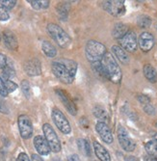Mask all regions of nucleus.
Wrapping results in <instances>:
<instances>
[{"instance_id": "cd10ccee", "label": "nucleus", "mask_w": 157, "mask_h": 161, "mask_svg": "<svg viewBox=\"0 0 157 161\" xmlns=\"http://www.w3.org/2000/svg\"><path fill=\"white\" fill-rule=\"evenodd\" d=\"M16 74H15V70L14 69L10 66H6L3 69H2V78L3 80H10L12 79L13 77H15Z\"/></svg>"}, {"instance_id": "58836bf2", "label": "nucleus", "mask_w": 157, "mask_h": 161, "mask_svg": "<svg viewBox=\"0 0 157 161\" xmlns=\"http://www.w3.org/2000/svg\"><path fill=\"white\" fill-rule=\"evenodd\" d=\"M17 161H31L25 153H20L17 158Z\"/></svg>"}, {"instance_id": "a18cd8bd", "label": "nucleus", "mask_w": 157, "mask_h": 161, "mask_svg": "<svg viewBox=\"0 0 157 161\" xmlns=\"http://www.w3.org/2000/svg\"><path fill=\"white\" fill-rule=\"evenodd\" d=\"M52 161H62V160L59 158H54V159H52Z\"/></svg>"}, {"instance_id": "49530a36", "label": "nucleus", "mask_w": 157, "mask_h": 161, "mask_svg": "<svg viewBox=\"0 0 157 161\" xmlns=\"http://www.w3.org/2000/svg\"><path fill=\"white\" fill-rule=\"evenodd\" d=\"M155 125H156V127H157V122L155 123Z\"/></svg>"}, {"instance_id": "c03bdc74", "label": "nucleus", "mask_w": 157, "mask_h": 161, "mask_svg": "<svg viewBox=\"0 0 157 161\" xmlns=\"http://www.w3.org/2000/svg\"><path fill=\"white\" fill-rule=\"evenodd\" d=\"M152 140H153L154 142L157 143V133H154V134L152 135Z\"/></svg>"}, {"instance_id": "20e7f679", "label": "nucleus", "mask_w": 157, "mask_h": 161, "mask_svg": "<svg viewBox=\"0 0 157 161\" xmlns=\"http://www.w3.org/2000/svg\"><path fill=\"white\" fill-rule=\"evenodd\" d=\"M52 71L54 75L58 78L62 83L64 84H71L74 80V75L67 69L65 65H63L61 62L56 61L52 63L51 66Z\"/></svg>"}, {"instance_id": "b1692460", "label": "nucleus", "mask_w": 157, "mask_h": 161, "mask_svg": "<svg viewBox=\"0 0 157 161\" xmlns=\"http://www.w3.org/2000/svg\"><path fill=\"white\" fill-rule=\"evenodd\" d=\"M93 113H94V116L95 117L96 119L100 120V122H103L105 123L104 121H107L108 120V115H107V112L106 110L101 107V106H95L93 110Z\"/></svg>"}, {"instance_id": "6e6552de", "label": "nucleus", "mask_w": 157, "mask_h": 161, "mask_svg": "<svg viewBox=\"0 0 157 161\" xmlns=\"http://www.w3.org/2000/svg\"><path fill=\"white\" fill-rule=\"evenodd\" d=\"M118 139L121 147L126 152H133L135 150L136 144L133 139L129 136L126 129L122 126H119L118 128Z\"/></svg>"}, {"instance_id": "39448f33", "label": "nucleus", "mask_w": 157, "mask_h": 161, "mask_svg": "<svg viewBox=\"0 0 157 161\" xmlns=\"http://www.w3.org/2000/svg\"><path fill=\"white\" fill-rule=\"evenodd\" d=\"M42 131H44L45 138L49 145L50 150L53 153H59L61 151V143L53 127L49 124H45L42 125Z\"/></svg>"}, {"instance_id": "9b49d317", "label": "nucleus", "mask_w": 157, "mask_h": 161, "mask_svg": "<svg viewBox=\"0 0 157 161\" xmlns=\"http://www.w3.org/2000/svg\"><path fill=\"white\" fill-rule=\"evenodd\" d=\"M154 43H155L154 37L149 32H143L138 40V45L142 49V51L144 52H149V50H151L152 47H154Z\"/></svg>"}, {"instance_id": "c85d7f7f", "label": "nucleus", "mask_w": 157, "mask_h": 161, "mask_svg": "<svg viewBox=\"0 0 157 161\" xmlns=\"http://www.w3.org/2000/svg\"><path fill=\"white\" fill-rule=\"evenodd\" d=\"M137 23L141 28H148L151 24V19L149 16H140L137 19Z\"/></svg>"}, {"instance_id": "f3484780", "label": "nucleus", "mask_w": 157, "mask_h": 161, "mask_svg": "<svg viewBox=\"0 0 157 161\" xmlns=\"http://www.w3.org/2000/svg\"><path fill=\"white\" fill-rule=\"evenodd\" d=\"M94 150H95V155L100 161H111V157H110L108 151L101 144H99L98 142L95 141L94 142Z\"/></svg>"}, {"instance_id": "6ab92c4d", "label": "nucleus", "mask_w": 157, "mask_h": 161, "mask_svg": "<svg viewBox=\"0 0 157 161\" xmlns=\"http://www.w3.org/2000/svg\"><path fill=\"white\" fill-rule=\"evenodd\" d=\"M128 32V27L123 24V23H117L113 28L112 31V35L113 37L117 39V40H121L126 33Z\"/></svg>"}, {"instance_id": "7c9ffc66", "label": "nucleus", "mask_w": 157, "mask_h": 161, "mask_svg": "<svg viewBox=\"0 0 157 161\" xmlns=\"http://www.w3.org/2000/svg\"><path fill=\"white\" fill-rule=\"evenodd\" d=\"M0 4H1V6L5 7L7 10H11L16 6L17 1L16 0H0Z\"/></svg>"}, {"instance_id": "f704fd0d", "label": "nucleus", "mask_w": 157, "mask_h": 161, "mask_svg": "<svg viewBox=\"0 0 157 161\" xmlns=\"http://www.w3.org/2000/svg\"><path fill=\"white\" fill-rule=\"evenodd\" d=\"M0 113L9 114V109L7 107V104H6V102L4 101L2 96H0Z\"/></svg>"}, {"instance_id": "4c0bfd02", "label": "nucleus", "mask_w": 157, "mask_h": 161, "mask_svg": "<svg viewBox=\"0 0 157 161\" xmlns=\"http://www.w3.org/2000/svg\"><path fill=\"white\" fill-rule=\"evenodd\" d=\"M7 66V57L5 54L0 53V69H3Z\"/></svg>"}, {"instance_id": "4be33fe9", "label": "nucleus", "mask_w": 157, "mask_h": 161, "mask_svg": "<svg viewBox=\"0 0 157 161\" xmlns=\"http://www.w3.org/2000/svg\"><path fill=\"white\" fill-rule=\"evenodd\" d=\"M27 2L32 6V8L36 11L46 10L49 7V1L48 0H28Z\"/></svg>"}, {"instance_id": "ea45409f", "label": "nucleus", "mask_w": 157, "mask_h": 161, "mask_svg": "<svg viewBox=\"0 0 157 161\" xmlns=\"http://www.w3.org/2000/svg\"><path fill=\"white\" fill-rule=\"evenodd\" d=\"M124 160L125 161H140L139 158H137L136 156H133V155H127V156H125Z\"/></svg>"}, {"instance_id": "de8ad7c7", "label": "nucleus", "mask_w": 157, "mask_h": 161, "mask_svg": "<svg viewBox=\"0 0 157 161\" xmlns=\"http://www.w3.org/2000/svg\"><path fill=\"white\" fill-rule=\"evenodd\" d=\"M0 39H1V37H0Z\"/></svg>"}, {"instance_id": "f8f14e48", "label": "nucleus", "mask_w": 157, "mask_h": 161, "mask_svg": "<svg viewBox=\"0 0 157 161\" xmlns=\"http://www.w3.org/2000/svg\"><path fill=\"white\" fill-rule=\"evenodd\" d=\"M56 94L60 97L64 106L67 108V110L69 112V114L73 115V116H75L77 114V107H76L74 102L73 101V99L68 97V93H66L65 91L59 89V90H56Z\"/></svg>"}, {"instance_id": "4468645a", "label": "nucleus", "mask_w": 157, "mask_h": 161, "mask_svg": "<svg viewBox=\"0 0 157 161\" xmlns=\"http://www.w3.org/2000/svg\"><path fill=\"white\" fill-rule=\"evenodd\" d=\"M95 129L97 131L98 135L100 136V138L107 144H111L114 140L113 134L111 132V129L107 125L106 123L103 122H98L95 125Z\"/></svg>"}, {"instance_id": "a19ab883", "label": "nucleus", "mask_w": 157, "mask_h": 161, "mask_svg": "<svg viewBox=\"0 0 157 161\" xmlns=\"http://www.w3.org/2000/svg\"><path fill=\"white\" fill-rule=\"evenodd\" d=\"M68 161H81V159L77 154H71L68 158Z\"/></svg>"}, {"instance_id": "393cba45", "label": "nucleus", "mask_w": 157, "mask_h": 161, "mask_svg": "<svg viewBox=\"0 0 157 161\" xmlns=\"http://www.w3.org/2000/svg\"><path fill=\"white\" fill-rule=\"evenodd\" d=\"M68 9H69V5H68V3H66V2L60 3L58 6H57V13H58L59 17L62 20H67Z\"/></svg>"}, {"instance_id": "bb28decb", "label": "nucleus", "mask_w": 157, "mask_h": 161, "mask_svg": "<svg viewBox=\"0 0 157 161\" xmlns=\"http://www.w3.org/2000/svg\"><path fill=\"white\" fill-rule=\"evenodd\" d=\"M145 148H146L147 153L149 155H152V156L157 157V143L156 142H154L153 140L148 142L146 144V146H145Z\"/></svg>"}, {"instance_id": "c9c22d12", "label": "nucleus", "mask_w": 157, "mask_h": 161, "mask_svg": "<svg viewBox=\"0 0 157 161\" xmlns=\"http://www.w3.org/2000/svg\"><path fill=\"white\" fill-rule=\"evenodd\" d=\"M137 99L139 100L140 103H142L143 105H147L150 103V98L149 97H147L146 95H139L137 97Z\"/></svg>"}, {"instance_id": "5701e85b", "label": "nucleus", "mask_w": 157, "mask_h": 161, "mask_svg": "<svg viewBox=\"0 0 157 161\" xmlns=\"http://www.w3.org/2000/svg\"><path fill=\"white\" fill-rule=\"evenodd\" d=\"M78 148L86 156H91L92 153V149H91V144L88 140L86 139H79L78 142Z\"/></svg>"}, {"instance_id": "9d476101", "label": "nucleus", "mask_w": 157, "mask_h": 161, "mask_svg": "<svg viewBox=\"0 0 157 161\" xmlns=\"http://www.w3.org/2000/svg\"><path fill=\"white\" fill-rule=\"evenodd\" d=\"M103 8L106 12L114 17H122L125 13L124 1L122 0H113V1H104Z\"/></svg>"}, {"instance_id": "f03ea898", "label": "nucleus", "mask_w": 157, "mask_h": 161, "mask_svg": "<svg viewBox=\"0 0 157 161\" xmlns=\"http://www.w3.org/2000/svg\"><path fill=\"white\" fill-rule=\"evenodd\" d=\"M85 52H86L87 59L92 64L96 62H101L102 58L106 54L107 50L103 43L91 40L87 42Z\"/></svg>"}, {"instance_id": "0eeeda50", "label": "nucleus", "mask_w": 157, "mask_h": 161, "mask_svg": "<svg viewBox=\"0 0 157 161\" xmlns=\"http://www.w3.org/2000/svg\"><path fill=\"white\" fill-rule=\"evenodd\" d=\"M18 125L20 136L23 139H29L33 135V125L29 117L26 115H20L18 119Z\"/></svg>"}, {"instance_id": "473e14b6", "label": "nucleus", "mask_w": 157, "mask_h": 161, "mask_svg": "<svg viewBox=\"0 0 157 161\" xmlns=\"http://www.w3.org/2000/svg\"><path fill=\"white\" fill-rule=\"evenodd\" d=\"M9 19H10L9 11L5 7L1 6V7H0V20H1V21H6Z\"/></svg>"}, {"instance_id": "e433bc0d", "label": "nucleus", "mask_w": 157, "mask_h": 161, "mask_svg": "<svg viewBox=\"0 0 157 161\" xmlns=\"http://www.w3.org/2000/svg\"><path fill=\"white\" fill-rule=\"evenodd\" d=\"M144 111L147 114L150 115V116H153L155 114V108L150 103L149 104H147V105H144Z\"/></svg>"}, {"instance_id": "412c9836", "label": "nucleus", "mask_w": 157, "mask_h": 161, "mask_svg": "<svg viewBox=\"0 0 157 161\" xmlns=\"http://www.w3.org/2000/svg\"><path fill=\"white\" fill-rule=\"evenodd\" d=\"M41 49L44 51V53L49 58H54L57 55V50L55 47L47 41H44L41 42Z\"/></svg>"}, {"instance_id": "dca6fc26", "label": "nucleus", "mask_w": 157, "mask_h": 161, "mask_svg": "<svg viewBox=\"0 0 157 161\" xmlns=\"http://www.w3.org/2000/svg\"><path fill=\"white\" fill-rule=\"evenodd\" d=\"M3 42H4L5 47L11 50H16L19 47L18 39L12 31L7 30L3 32Z\"/></svg>"}, {"instance_id": "1a4fd4ad", "label": "nucleus", "mask_w": 157, "mask_h": 161, "mask_svg": "<svg viewBox=\"0 0 157 161\" xmlns=\"http://www.w3.org/2000/svg\"><path fill=\"white\" fill-rule=\"evenodd\" d=\"M121 47L125 51L134 52L138 48V39L133 31H128L121 40H119Z\"/></svg>"}, {"instance_id": "7ed1b4c3", "label": "nucleus", "mask_w": 157, "mask_h": 161, "mask_svg": "<svg viewBox=\"0 0 157 161\" xmlns=\"http://www.w3.org/2000/svg\"><path fill=\"white\" fill-rule=\"evenodd\" d=\"M46 30L48 35L57 42L60 47L67 48L69 47L71 40L68 33L64 30L62 27L57 25L55 23H49L46 27Z\"/></svg>"}, {"instance_id": "2f4dec72", "label": "nucleus", "mask_w": 157, "mask_h": 161, "mask_svg": "<svg viewBox=\"0 0 157 161\" xmlns=\"http://www.w3.org/2000/svg\"><path fill=\"white\" fill-rule=\"evenodd\" d=\"M5 86L8 93H13L18 89V84H16L13 80H5Z\"/></svg>"}, {"instance_id": "f257e3e1", "label": "nucleus", "mask_w": 157, "mask_h": 161, "mask_svg": "<svg viewBox=\"0 0 157 161\" xmlns=\"http://www.w3.org/2000/svg\"><path fill=\"white\" fill-rule=\"evenodd\" d=\"M101 65L104 69L106 78L113 83H120L122 79V70L117 63L115 57L110 52H106L101 60Z\"/></svg>"}, {"instance_id": "72a5a7b5", "label": "nucleus", "mask_w": 157, "mask_h": 161, "mask_svg": "<svg viewBox=\"0 0 157 161\" xmlns=\"http://www.w3.org/2000/svg\"><path fill=\"white\" fill-rule=\"evenodd\" d=\"M8 95H9V93L6 89L5 82H4L3 78L0 76V96H2L3 97H6Z\"/></svg>"}, {"instance_id": "a211bd4d", "label": "nucleus", "mask_w": 157, "mask_h": 161, "mask_svg": "<svg viewBox=\"0 0 157 161\" xmlns=\"http://www.w3.org/2000/svg\"><path fill=\"white\" fill-rule=\"evenodd\" d=\"M112 52L122 64L126 65V64L129 63V57H128L126 51L123 48H122L121 47H119V46L112 47Z\"/></svg>"}, {"instance_id": "423d86ee", "label": "nucleus", "mask_w": 157, "mask_h": 161, "mask_svg": "<svg viewBox=\"0 0 157 161\" xmlns=\"http://www.w3.org/2000/svg\"><path fill=\"white\" fill-rule=\"evenodd\" d=\"M51 117H52V120H53L55 125L58 127V129L62 133H64V134L70 133L71 127H70L69 122L61 110L54 108L51 112Z\"/></svg>"}, {"instance_id": "c756f323", "label": "nucleus", "mask_w": 157, "mask_h": 161, "mask_svg": "<svg viewBox=\"0 0 157 161\" xmlns=\"http://www.w3.org/2000/svg\"><path fill=\"white\" fill-rule=\"evenodd\" d=\"M20 87H21V91H22V93L24 94V96H25L26 97H29L30 95H31V87H30L29 82H28L27 80H23V81L21 82Z\"/></svg>"}, {"instance_id": "2eb2a0df", "label": "nucleus", "mask_w": 157, "mask_h": 161, "mask_svg": "<svg viewBox=\"0 0 157 161\" xmlns=\"http://www.w3.org/2000/svg\"><path fill=\"white\" fill-rule=\"evenodd\" d=\"M34 146H35L37 152L41 155H48L51 152L47 141L46 140L45 137H42L41 135H37L34 138Z\"/></svg>"}, {"instance_id": "a878e982", "label": "nucleus", "mask_w": 157, "mask_h": 161, "mask_svg": "<svg viewBox=\"0 0 157 161\" xmlns=\"http://www.w3.org/2000/svg\"><path fill=\"white\" fill-rule=\"evenodd\" d=\"M59 62H61L63 65H65L67 67V69L75 76L76 71H77V64H76V62H74L73 60H69V59H60Z\"/></svg>"}, {"instance_id": "79ce46f5", "label": "nucleus", "mask_w": 157, "mask_h": 161, "mask_svg": "<svg viewBox=\"0 0 157 161\" xmlns=\"http://www.w3.org/2000/svg\"><path fill=\"white\" fill-rule=\"evenodd\" d=\"M31 161H44V159H42L40 155L38 154H32L31 156Z\"/></svg>"}, {"instance_id": "37998d69", "label": "nucleus", "mask_w": 157, "mask_h": 161, "mask_svg": "<svg viewBox=\"0 0 157 161\" xmlns=\"http://www.w3.org/2000/svg\"><path fill=\"white\" fill-rule=\"evenodd\" d=\"M145 161H157V157L149 154L145 157Z\"/></svg>"}, {"instance_id": "ddd939ff", "label": "nucleus", "mask_w": 157, "mask_h": 161, "mask_svg": "<svg viewBox=\"0 0 157 161\" xmlns=\"http://www.w3.org/2000/svg\"><path fill=\"white\" fill-rule=\"evenodd\" d=\"M24 70L29 76H38L41 74V65L39 59L33 58L28 60L24 65Z\"/></svg>"}, {"instance_id": "aec40b11", "label": "nucleus", "mask_w": 157, "mask_h": 161, "mask_svg": "<svg viewBox=\"0 0 157 161\" xmlns=\"http://www.w3.org/2000/svg\"><path fill=\"white\" fill-rule=\"evenodd\" d=\"M143 71H144V75L145 77L151 83H155L157 81V71L156 69L150 66V65H146L144 66V69H143Z\"/></svg>"}]
</instances>
